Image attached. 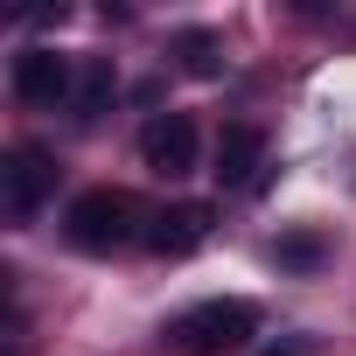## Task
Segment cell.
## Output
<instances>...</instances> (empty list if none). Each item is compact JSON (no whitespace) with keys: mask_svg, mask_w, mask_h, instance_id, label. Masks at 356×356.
<instances>
[{"mask_svg":"<svg viewBox=\"0 0 356 356\" xmlns=\"http://www.w3.org/2000/svg\"><path fill=\"white\" fill-rule=\"evenodd\" d=\"M266 133L259 126H224L217 133V182L224 189H259L266 182Z\"/></svg>","mask_w":356,"mask_h":356,"instance_id":"obj_7","label":"cell"},{"mask_svg":"<svg viewBox=\"0 0 356 356\" xmlns=\"http://www.w3.org/2000/svg\"><path fill=\"white\" fill-rule=\"evenodd\" d=\"M328 259V245L314 238V231H286V238H273V266H286V273H314Z\"/></svg>","mask_w":356,"mask_h":356,"instance_id":"obj_10","label":"cell"},{"mask_svg":"<svg viewBox=\"0 0 356 356\" xmlns=\"http://www.w3.org/2000/svg\"><path fill=\"white\" fill-rule=\"evenodd\" d=\"M63 238H70V252H84V259H112L119 245L147 238V231H140V203H133L126 189H84V196L63 210Z\"/></svg>","mask_w":356,"mask_h":356,"instance_id":"obj_1","label":"cell"},{"mask_svg":"<svg viewBox=\"0 0 356 356\" xmlns=\"http://www.w3.org/2000/svg\"><path fill=\"white\" fill-rule=\"evenodd\" d=\"M266 356H307V342H300V335H293V342H273V349H266Z\"/></svg>","mask_w":356,"mask_h":356,"instance_id":"obj_11","label":"cell"},{"mask_svg":"<svg viewBox=\"0 0 356 356\" xmlns=\"http://www.w3.org/2000/svg\"><path fill=\"white\" fill-rule=\"evenodd\" d=\"M49 189H56V161L42 147H15L8 161H0V210H8L15 224H29Z\"/></svg>","mask_w":356,"mask_h":356,"instance_id":"obj_4","label":"cell"},{"mask_svg":"<svg viewBox=\"0 0 356 356\" xmlns=\"http://www.w3.org/2000/svg\"><path fill=\"white\" fill-rule=\"evenodd\" d=\"M8 84H15L22 105H63V98H77V70L56 49H22L15 70H8Z\"/></svg>","mask_w":356,"mask_h":356,"instance_id":"obj_5","label":"cell"},{"mask_svg":"<svg viewBox=\"0 0 356 356\" xmlns=\"http://www.w3.org/2000/svg\"><path fill=\"white\" fill-rule=\"evenodd\" d=\"M112 98H119V70H112V56H91V63L77 70V98H70L77 126H91V119H98Z\"/></svg>","mask_w":356,"mask_h":356,"instance_id":"obj_9","label":"cell"},{"mask_svg":"<svg viewBox=\"0 0 356 356\" xmlns=\"http://www.w3.org/2000/svg\"><path fill=\"white\" fill-rule=\"evenodd\" d=\"M210 224H217L210 203H175V210L147 217V252H161V259H189V252L210 238Z\"/></svg>","mask_w":356,"mask_h":356,"instance_id":"obj_6","label":"cell"},{"mask_svg":"<svg viewBox=\"0 0 356 356\" xmlns=\"http://www.w3.org/2000/svg\"><path fill=\"white\" fill-rule=\"evenodd\" d=\"M259 335V307L252 300H196L189 314L168 321V342L182 356H231Z\"/></svg>","mask_w":356,"mask_h":356,"instance_id":"obj_2","label":"cell"},{"mask_svg":"<svg viewBox=\"0 0 356 356\" xmlns=\"http://www.w3.org/2000/svg\"><path fill=\"white\" fill-rule=\"evenodd\" d=\"M168 49H175V63H182V77H196V84H217L224 77V42L210 29H182Z\"/></svg>","mask_w":356,"mask_h":356,"instance_id":"obj_8","label":"cell"},{"mask_svg":"<svg viewBox=\"0 0 356 356\" xmlns=\"http://www.w3.org/2000/svg\"><path fill=\"white\" fill-rule=\"evenodd\" d=\"M196 154H203V140H196V119L189 112H154L147 126H140V161L154 168V175H196Z\"/></svg>","mask_w":356,"mask_h":356,"instance_id":"obj_3","label":"cell"}]
</instances>
